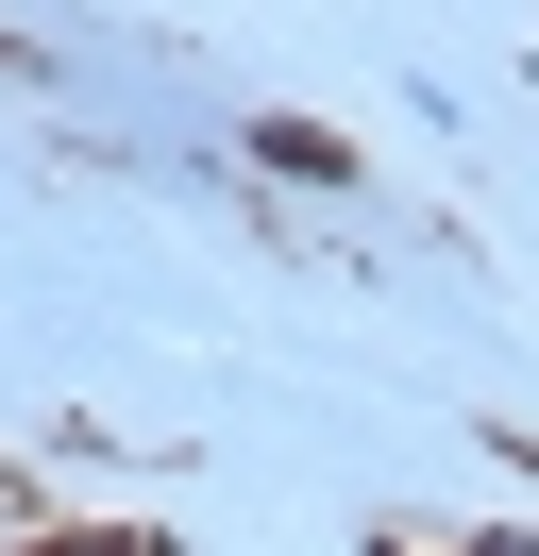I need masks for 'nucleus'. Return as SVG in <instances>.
Returning <instances> with one entry per match:
<instances>
[{
  "label": "nucleus",
  "instance_id": "nucleus-1",
  "mask_svg": "<svg viewBox=\"0 0 539 556\" xmlns=\"http://www.w3.org/2000/svg\"><path fill=\"white\" fill-rule=\"evenodd\" d=\"M253 169H270V186H303V203H337V186H371L354 152L321 136V118H253Z\"/></svg>",
  "mask_w": 539,
  "mask_h": 556
},
{
  "label": "nucleus",
  "instance_id": "nucleus-2",
  "mask_svg": "<svg viewBox=\"0 0 539 556\" xmlns=\"http://www.w3.org/2000/svg\"><path fill=\"white\" fill-rule=\"evenodd\" d=\"M34 556H168L152 522H101V540H34Z\"/></svg>",
  "mask_w": 539,
  "mask_h": 556
},
{
  "label": "nucleus",
  "instance_id": "nucleus-3",
  "mask_svg": "<svg viewBox=\"0 0 539 556\" xmlns=\"http://www.w3.org/2000/svg\"><path fill=\"white\" fill-rule=\"evenodd\" d=\"M0 85H51V51H34V35H0Z\"/></svg>",
  "mask_w": 539,
  "mask_h": 556
},
{
  "label": "nucleus",
  "instance_id": "nucleus-4",
  "mask_svg": "<svg viewBox=\"0 0 539 556\" xmlns=\"http://www.w3.org/2000/svg\"><path fill=\"white\" fill-rule=\"evenodd\" d=\"M489 556H539V540H489Z\"/></svg>",
  "mask_w": 539,
  "mask_h": 556
}]
</instances>
